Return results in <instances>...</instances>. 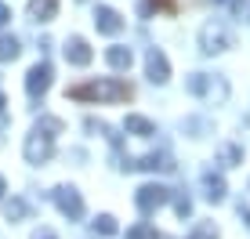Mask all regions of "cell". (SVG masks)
I'll use <instances>...</instances> for the list:
<instances>
[{
  "label": "cell",
  "mask_w": 250,
  "mask_h": 239,
  "mask_svg": "<svg viewBox=\"0 0 250 239\" xmlns=\"http://www.w3.org/2000/svg\"><path fill=\"white\" fill-rule=\"evenodd\" d=\"M138 210L142 214H152V210H160L163 203H167V189L163 185H145V189H138Z\"/></svg>",
  "instance_id": "3957f363"
},
{
  "label": "cell",
  "mask_w": 250,
  "mask_h": 239,
  "mask_svg": "<svg viewBox=\"0 0 250 239\" xmlns=\"http://www.w3.org/2000/svg\"><path fill=\"white\" fill-rule=\"evenodd\" d=\"M200 40H203V51H207V55H214V51H225V47L232 44V33L221 29V25H207Z\"/></svg>",
  "instance_id": "277c9868"
},
{
  "label": "cell",
  "mask_w": 250,
  "mask_h": 239,
  "mask_svg": "<svg viewBox=\"0 0 250 239\" xmlns=\"http://www.w3.org/2000/svg\"><path fill=\"white\" fill-rule=\"evenodd\" d=\"M94 25H98V33H105V37H116V33L124 29V19H120V11H113V7H98V11H94Z\"/></svg>",
  "instance_id": "5b68a950"
},
{
  "label": "cell",
  "mask_w": 250,
  "mask_h": 239,
  "mask_svg": "<svg viewBox=\"0 0 250 239\" xmlns=\"http://www.w3.org/2000/svg\"><path fill=\"white\" fill-rule=\"evenodd\" d=\"M19 40L15 37H0V62H11V58H19Z\"/></svg>",
  "instance_id": "4fadbf2b"
},
{
  "label": "cell",
  "mask_w": 250,
  "mask_h": 239,
  "mask_svg": "<svg viewBox=\"0 0 250 239\" xmlns=\"http://www.w3.org/2000/svg\"><path fill=\"white\" fill-rule=\"evenodd\" d=\"M7 192V185H4V178H0V196H4Z\"/></svg>",
  "instance_id": "d6986e66"
},
{
  "label": "cell",
  "mask_w": 250,
  "mask_h": 239,
  "mask_svg": "<svg viewBox=\"0 0 250 239\" xmlns=\"http://www.w3.org/2000/svg\"><path fill=\"white\" fill-rule=\"evenodd\" d=\"M127 131H134V134H142V138H149V134H156V127H152L145 116H127Z\"/></svg>",
  "instance_id": "7c38bea8"
},
{
  "label": "cell",
  "mask_w": 250,
  "mask_h": 239,
  "mask_svg": "<svg viewBox=\"0 0 250 239\" xmlns=\"http://www.w3.org/2000/svg\"><path fill=\"white\" fill-rule=\"evenodd\" d=\"M145 65H149V80L152 83H163V80H167V76H170V65H167V55H163V51H156V47H152L149 51V62H145Z\"/></svg>",
  "instance_id": "52a82bcc"
},
{
  "label": "cell",
  "mask_w": 250,
  "mask_h": 239,
  "mask_svg": "<svg viewBox=\"0 0 250 239\" xmlns=\"http://www.w3.org/2000/svg\"><path fill=\"white\" fill-rule=\"evenodd\" d=\"M47 87H51V65H47V62H40V65H33V69H29V80H25V91H29V95L37 98V95H44Z\"/></svg>",
  "instance_id": "8992f818"
},
{
  "label": "cell",
  "mask_w": 250,
  "mask_h": 239,
  "mask_svg": "<svg viewBox=\"0 0 250 239\" xmlns=\"http://www.w3.org/2000/svg\"><path fill=\"white\" fill-rule=\"evenodd\" d=\"M7 22H11V11H7V7L0 4V25H7Z\"/></svg>",
  "instance_id": "e0dca14e"
},
{
  "label": "cell",
  "mask_w": 250,
  "mask_h": 239,
  "mask_svg": "<svg viewBox=\"0 0 250 239\" xmlns=\"http://www.w3.org/2000/svg\"><path fill=\"white\" fill-rule=\"evenodd\" d=\"M4 214L11 218V221H22L25 214H29V207H25L22 199H11V203H7V207H4Z\"/></svg>",
  "instance_id": "5bb4252c"
},
{
  "label": "cell",
  "mask_w": 250,
  "mask_h": 239,
  "mask_svg": "<svg viewBox=\"0 0 250 239\" xmlns=\"http://www.w3.org/2000/svg\"><path fill=\"white\" fill-rule=\"evenodd\" d=\"M65 58H69V62H73V65H87L91 62V47H87V40H80V37H73V40H69V44H65Z\"/></svg>",
  "instance_id": "ba28073f"
},
{
  "label": "cell",
  "mask_w": 250,
  "mask_h": 239,
  "mask_svg": "<svg viewBox=\"0 0 250 239\" xmlns=\"http://www.w3.org/2000/svg\"><path fill=\"white\" fill-rule=\"evenodd\" d=\"M58 15V0H29V19L33 22H51Z\"/></svg>",
  "instance_id": "30bf717a"
},
{
  "label": "cell",
  "mask_w": 250,
  "mask_h": 239,
  "mask_svg": "<svg viewBox=\"0 0 250 239\" xmlns=\"http://www.w3.org/2000/svg\"><path fill=\"white\" fill-rule=\"evenodd\" d=\"M0 109H4V95H0Z\"/></svg>",
  "instance_id": "ffe728a7"
},
{
  "label": "cell",
  "mask_w": 250,
  "mask_h": 239,
  "mask_svg": "<svg viewBox=\"0 0 250 239\" xmlns=\"http://www.w3.org/2000/svg\"><path fill=\"white\" fill-rule=\"evenodd\" d=\"M37 239H55V236H51V232H40V236H37Z\"/></svg>",
  "instance_id": "ac0fdd59"
},
{
  "label": "cell",
  "mask_w": 250,
  "mask_h": 239,
  "mask_svg": "<svg viewBox=\"0 0 250 239\" xmlns=\"http://www.w3.org/2000/svg\"><path fill=\"white\" fill-rule=\"evenodd\" d=\"M131 95H134L131 83H120V80H94V83L69 87V98L76 101H127Z\"/></svg>",
  "instance_id": "6da1fadb"
},
{
  "label": "cell",
  "mask_w": 250,
  "mask_h": 239,
  "mask_svg": "<svg viewBox=\"0 0 250 239\" xmlns=\"http://www.w3.org/2000/svg\"><path fill=\"white\" fill-rule=\"evenodd\" d=\"M55 199H58V207H62V214H69L73 221L83 214V203H80V196H76L73 189H58V196H55Z\"/></svg>",
  "instance_id": "9c48e42d"
},
{
  "label": "cell",
  "mask_w": 250,
  "mask_h": 239,
  "mask_svg": "<svg viewBox=\"0 0 250 239\" xmlns=\"http://www.w3.org/2000/svg\"><path fill=\"white\" fill-rule=\"evenodd\" d=\"M94 228H98V232H102V236H113V232H116V221H113V218H109V214H102L98 221H94Z\"/></svg>",
  "instance_id": "9a60e30c"
},
{
  "label": "cell",
  "mask_w": 250,
  "mask_h": 239,
  "mask_svg": "<svg viewBox=\"0 0 250 239\" xmlns=\"http://www.w3.org/2000/svg\"><path fill=\"white\" fill-rule=\"evenodd\" d=\"M218 4H221V0H218Z\"/></svg>",
  "instance_id": "44dd1931"
},
{
  "label": "cell",
  "mask_w": 250,
  "mask_h": 239,
  "mask_svg": "<svg viewBox=\"0 0 250 239\" xmlns=\"http://www.w3.org/2000/svg\"><path fill=\"white\" fill-rule=\"evenodd\" d=\"M127 239H156V232H152L149 225H138V228H131V232H127Z\"/></svg>",
  "instance_id": "2e32d148"
},
{
  "label": "cell",
  "mask_w": 250,
  "mask_h": 239,
  "mask_svg": "<svg viewBox=\"0 0 250 239\" xmlns=\"http://www.w3.org/2000/svg\"><path fill=\"white\" fill-rule=\"evenodd\" d=\"M105 62L113 65V69H131V47H109Z\"/></svg>",
  "instance_id": "8fae6325"
},
{
  "label": "cell",
  "mask_w": 250,
  "mask_h": 239,
  "mask_svg": "<svg viewBox=\"0 0 250 239\" xmlns=\"http://www.w3.org/2000/svg\"><path fill=\"white\" fill-rule=\"evenodd\" d=\"M62 131V120L47 116L37 123V131L29 134V141H25V159L29 163H44V159L51 156V141H55V134Z\"/></svg>",
  "instance_id": "7a4b0ae2"
}]
</instances>
